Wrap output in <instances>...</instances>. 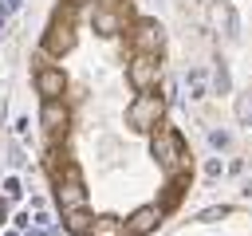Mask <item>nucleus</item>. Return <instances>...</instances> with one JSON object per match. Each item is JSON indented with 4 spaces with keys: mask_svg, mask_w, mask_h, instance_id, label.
I'll list each match as a JSON object with an SVG mask.
<instances>
[{
    "mask_svg": "<svg viewBox=\"0 0 252 236\" xmlns=\"http://www.w3.org/2000/svg\"><path fill=\"white\" fill-rule=\"evenodd\" d=\"M94 31V79L75 90L35 55L39 130L47 173L71 236H154L193 189V149L169 110L165 35L138 0H79Z\"/></svg>",
    "mask_w": 252,
    "mask_h": 236,
    "instance_id": "f257e3e1",
    "label": "nucleus"
}]
</instances>
